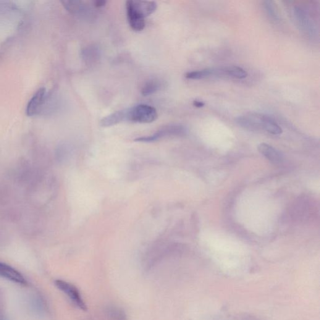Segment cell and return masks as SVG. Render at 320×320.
Returning a JSON list of instances; mask_svg holds the SVG:
<instances>
[{
    "label": "cell",
    "mask_w": 320,
    "mask_h": 320,
    "mask_svg": "<svg viewBox=\"0 0 320 320\" xmlns=\"http://www.w3.org/2000/svg\"><path fill=\"white\" fill-rule=\"evenodd\" d=\"M158 118V113L154 107L140 104L127 110V120L132 122L150 123Z\"/></svg>",
    "instance_id": "1"
},
{
    "label": "cell",
    "mask_w": 320,
    "mask_h": 320,
    "mask_svg": "<svg viewBox=\"0 0 320 320\" xmlns=\"http://www.w3.org/2000/svg\"><path fill=\"white\" fill-rule=\"evenodd\" d=\"M294 19L301 31L309 37H314L316 35V29L313 21L302 8L295 7L293 9Z\"/></svg>",
    "instance_id": "2"
},
{
    "label": "cell",
    "mask_w": 320,
    "mask_h": 320,
    "mask_svg": "<svg viewBox=\"0 0 320 320\" xmlns=\"http://www.w3.org/2000/svg\"><path fill=\"white\" fill-rule=\"evenodd\" d=\"M267 117V115L258 114V113L250 112L238 117L235 119V122L244 129L254 132V131L263 130L264 121Z\"/></svg>",
    "instance_id": "3"
},
{
    "label": "cell",
    "mask_w": 320,
    "mask_h": 320,
    "mask_svg": "<svg viewBox=\"0 0 320 320\" xmlns=\"http://www.w3.org/2000/svg\"><path fill=\"white\" fill-rule=\"evenodd\" d=\"M48 97L46 88H39L28 101L26 114L27 116L32 117L40 115L43 112Z\"/></svg>",
    "instance_id": "4"
},
{
    "label": "cell",
    "mask_w": 320,
    "mask_h": 320,
    "mask_svg": "<svg viewBox=\"0 0 320 320\" xmlns=\"http://www.w3.org/2000/svg\"><path fill=\"white\" fill-rule=\"evenodd\" d=\"M56 287L66 295L72 302L82 310H86V304L81 298V294L78 288L71 283L64 280H57L55 282Z\"/></svg>",
    "instance_id": "5"
},
{
    "label": "cell",
    "mask_w": 320,
    "mask_h": 320,
    "mask_svg": "<svg viewBox=\"0 0 320 320\" xmlns=\"http://www.w3.org/2000/svg\"><path fill=\"white\" fill-rule=\"evenodd\" d=\"M187 130L181 125H173L167 126L163 129L158 131L153 135L145 136L136 139V141L140 142H152L167 136H184L187 134Z\"/></svg>",
    "instance_id": "6"
},
{
    "label": "cell",
    "mask_w": 320,
    "mask_h": 320,
    "mask_svg": "<svg viewBox=\"0 0 320 320\" xmlns=\"http://www.w3.org/2000/svg\"><path fill=\"white\" fill-rule=\"evenodd\" d=\"M62 4L67 11L81 18H89L93 15V9L85 2L81 1H63Z\"/></svg>",
    "instance_id": "7"
},
{
    "label": "cell",
    "mask_w": 320,
    "mask_h": 320,
    "mask_svg": "<svg viewBox=\"0 0 320 320\" xmlns=\"http://www.w3.org/2000/svg\"><path fill=\"white\" fill-rule=\"evenodd\" d=\"M0 277L19 285H27V281L22 274L9 264L2 262H0Z\"/></svg>",
    "instance_id": "8"
},
{
    "label": "cell",
    "mask_w": 320,
    "mask_h": 320,
    "mask_svg": "<svg viewBox=\"0 0 320 320\" xmlns=\"http://www.w3.org/2000/svg\"><path fill=\"white\" fill-rule=\"evenodd\" d=\"M127 14L128 22L132 30L136 31H141L145 27V18L139 15L131 5L130 1L126 3Z\"/></svg>",
    "instance_id": "9"
},
{
    "label": "cell",
    "mask_w": 320,
    "mask_h": 320,
    "mask_svg": "<svg viewBox=\"0 0 320 320\" xmlns=\"http://www.w3.org/2000/svg\"><path fill=\"white\" fill-rule=\"evenodd\" d=\"M133 9L141 17L145 18L156 11L157 5L154 2L130 1Z\"/></svg>",
    "instance_id": "10"
},
{
    "label": "cell",
    "mask_w": 320,
    "mask_h": 320,
    "mask_svg": "<svg viewBox=\"0 0 320 320\" xmlns=\"http://www.w3.org/2000/svg\"><path fill=\"white\" fill-rule=\"evenodd\" d=\"M258 149L259 153L274 164H279L283 161L282 154L269 144L264 143L259 144Z\"/></svg>",
    "instance_id": "11"
},
{
    "label": "cell",
    "mask_w": 320,
    "mask_h": 320,
    "mask_svg": "<svg viewBox=\"0 0 320 320\" xmlns=\"http://www.w3.org/2000/svg\"><path fill=\"white\" fill-rule=\"evenodd\" d=\"M125 120H127V110H120L104 117L101 120L100 125L102 127H110L119 124Z\"/></svg>",
    "instance_id": "12"
},
{
    "label": "cell",
    "mask_w": 320,
    "mask_h": 320,
    "mask_svg": "<svg viewBox=\"0 0 320 320\" xmlns=\"http://www.w3.org/2000/svg\"><path fill=\"white\" fill-rule=\"evenodd\" d=\"M81 55L84 61L87 64H92L96 62L100 56L99 49L96 46L86 47L83 49Z\"/></svg>",
    "instance_id": "13"
},
{
    "label": "cell",
    "mask_w": 320,
    "mask_h": 320,
    "mask_svg": "<svg viewBox=\"0 0 320 320\" xmlns=\"http://www.w3.org/2000/svg\"><path fill=\"white\" fill-rule=\"evenodd\" d=\"M161 84L157 80H149L143 86L141 93L144 96H150L159 90Z\"/></svg>",
    "instance_id": "14"
},
{
    "label": "cell",
    "mask_w": 320,
    "mask_h": 320,
    "mask_svg": "<svg viewBox=\"0 0 320 320\" xmlns=\"http://www.w3.org/2000/svg\"><path fill=\"white\" fill-rule=\"evenodd\" d=\"M263 130L275 135H280L283 133L282 128L275 120L269 116L267 117L265 122L264 123Z\"/></svg>",
    "instance_id": "15"
},
{
    "label": "cell",
    "mask_w": 320,
    "mask_h": 320,
    "mask_svg": "<svg viewBox=\"0 0 320 320\" xmlns=\"http://www.w3.org/2000/svg\"><path fill=\"white\" fill-rule=\"evenodd\" d=\"M264 12L270 19L275 23L279 22V16L278 14L276 7H275L274 3L271 1H264L263 4Z\"/></svg>",
    "instance_id": "16"
},
{
    "label": "cell",
    "mask_w": 320,
    "mask_h": 320,
    "mask_svg": "<svg viewBox=\"0 0 320 320\" xmlns=\"http://www.w3.org/2000/svg\"><path fill=\"white\" fill-rule=\"evenodd\" d=\"M106 314L111 320H127L125 312L119 307H108L106 309Z\"/></svg>",
    "instance_id": "17"
},
{
    "label": "cell",
    "mask_w": 320,
    "mask_h": 320,
    "mask_svg": "<svg viewBox=\"0 0 320 320\" xmlns=\"http://www.w3.org/2000/svg\"><path fill=\"white\" fill-rule=\"evenodd\" d=\"M106 4V2L104 0H97L94 2V7L96 8H101L104 6Z\"/></svg>",
    "instance_id": "18"
},
{
    "label": "cell",
    "mask_w": 320,
    "mask_h": 320,
    "mask_svg": "<svg viewBox=\"0 0 320 320\" xmlns=\"http://www.w3.org/2000/svg\"><path fill=\"white\" fill-rule=\"evenodd\" d=\"M193 105L196 107L200 108L204 106V103H203V102L200 101L195 100L193 101Z\"/></svg>",
    "instance_id": "19"
}]
</instances>
